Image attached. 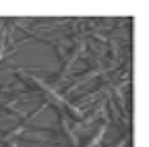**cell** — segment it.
<instances>
[{
  "label": "cell",
  "instance_id": "obj_2",
  "mask_svg": "<svg viewBox=\"0 0 149 147\" xmlns=\"http://www.w3.org/2000/svg\"><path fill=\"white\" fill-rule=\"evenodd\" d=\"M4 48H6V31L2 29L0 31V60H2V56H4Z\"/></svg>",
  "mask_w": 149,
  "mask_h": 147
},
{
  "label": "cell",
  "instance_id": "obj_4",
  "mask_svg": "<svg viewBox=\"0 0 149 147\" xmlns=\"http://www.w3.org/2000/svg\"><path fill=\"white\" fill-rule=\"evenodd\" d=\"M4 23H6L4 19H0V31H2V29H4Z\"/></svg>",
  "mask_w": 149,
  "mask_h": 147
},
{
  "label": "cell",
  "instance_id": "obj_3",
  "mask_svg": "<svg viewBox=\"0 0 149 147\" xmlns=\"http://www.w3.org/2000/svg\"><path fill=\"white\" fill-rule=\"evenodd\" d=\"M4 147H17V143L10 139V141H4Z\"/></svg>",
  "mask_w": 149,
  "mask_h": 147
},
{
  "label": "cell",
  "instance_id": "obj_1",
  "mask_svg": "<svg viewBox=\"0 0 149 147\" xmlns=\"http://www.w3.org/2000/svg\"><path fill=\"white\" fill-rule=\"evenodd\" d=\"M130 141V131H126L124 135H120L114 143H112V145H108V147H126V143Z\"/></svg>",
  "mask_w": 149,
  "mask_h": 147
},
{
  "label": "cell",
  "instance_id": "obj_5",
  "mask_svg": "<svg viewBox=\"0 0 149 147\" xmlns=\"http://www.w3.org/2000/svg\"><path fill=\"white\" fill-rule=\"evenodd\" d=\"M126 147H133V145H130V141H128V143H126Z\"/></svg>",
  "mask_w": 149,
  "mask_h": 147
}]
</instances>
